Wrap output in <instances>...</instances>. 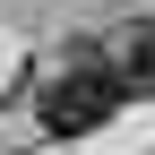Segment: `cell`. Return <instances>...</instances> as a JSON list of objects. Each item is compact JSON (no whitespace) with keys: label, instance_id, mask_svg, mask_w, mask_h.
I'll return each instance as SVG.
<instances>
[{"label":"cell","instance_id":"1","mask_svg":"<svg viewBox=\"0 0 155 155\" xmlns=\"http://www.w3.org/2000/svg\"><path fill=\"white\" fill-rule=\"evenodd\" d=\"M121 104H129V86H121L112 61H69L43 95H35V121H43L52 138H95Z\"/></svg>","mask_w":155,"mask_h":155},{"label":"cell","instance_id":"2","mask_svg":"<svg viewBox=\"0 0 155 155\" xmlns=\"http://www.w3.org/2000/svg\"><path fill=\"white\" fill-rule=\"evenodd\" d=\"M121 86H129V95H155V26H129V52H121Z\"/></svg>","mask_w":155,"mask_h":155}]
</instances>
